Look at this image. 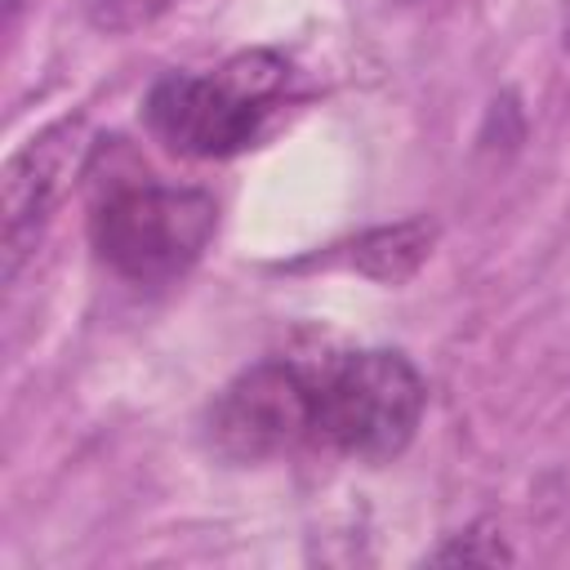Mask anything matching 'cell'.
<instances>
[{
	"label": "cell",
	"mask_w": 570,
	"mask_h": 570,
	"mask_svg": "<svg viewBox=\"0 0 570 570\" xmlns=\"http://www.w3.org/2000/svg\"><path fill=\"white\" fill-rule=\"evenodd\" d=\"M307 370L312 445L356 463H387L414 441L428 387L401 352H338Z\"/></svg>",
	"instance_id": "2"
},
{
	"label": "cell",
	"mask_w": 570,
	"mask_h": 570,
	"mask_svg": "<svg viewBox=\"0 0 570 570\" xmlns=\"http://www.w3.org/2000/svg\"><path fill=\"white\" fill-rule=\"evenodd\" d=\"M9 4H18V0H9Z\"/></svg>",
	"instance_id": "10"
},
{
	"label": "cell",
	"mask_w": 570,
	"mask_h": 570,
	"mask_svg": "<svg viewBox=\"0 0 570 570\" xmlns=\"http://www.w3.org/2000/svg\"><path fill=\"white\" fill-rule=\"evenodd\" d=\"M209 445L232 463H258L312 445V370L298 361H258L209 405Z\"/></svg>",
	"instance_id": "4"
},
{
	"label": "cell",
	"mask_w": 570,
	"mask_h": 570,
	"mask_svg": "<svg viewBox=\"0 0 570 570\" xmlns=\"http://www.w3.org/2000/svg\"><path fill=\"white\" fill-rule=\"evenodd\" d=\"M566 49H570V13H566Z\"/></svg>",
	"instance_id": "9"
},
{
	"label": "cell",
	"mask_w": 570,
	"mask_h": 570,
	"mask_svg": "<svg viewBox=\"0 0 570 570\" xmlns=\"http://www.w3.org/2000/svg\"><path fill=\"white\" fill-rule=\"evenodd\" d=\"M432 245H436L432 218H401V223H387V227L356 236L347 245V263H352V272H361L379 285H401L428 263Z\"/></svg>",
	"instance_id": "6"
},
{
	"label": "cell",
	"mask_w": 570,
	"mask_h": 570,
	"mask_svg": "<svg viewBox=\"0 0 570 570\" xmlns=\"http://www.w3.org/2000/svg\"><path fill=\"white\" fill-rule=\"evenodd\" d=\"M289 67L272 49L227 58L209 76L169 71L147 89L142 120L156 142L191 160H223L258 142Z\"/></svg>",
	"instance_id": "1"
},
{
	"label": "cell",
	"mask_w": 570,
	"mask_h": 570,
	"mask_svg": "<svg viewBox=\"0 0 570 570\" xmlns=\"http://www.w3.org/2000/svg\"><path fill=\"white\" fill-rule=\"evenodd\" d=\"M428 561H436V566H459V561H468V566H499V561H512V548L503 543V534H494V525L476 521V525L450 534L436 552H428Z\"/></svg>",
	"instance_id": "7"
},
{
	"label": "cell",
	"mask_w": 570,
	"mask_h": 570,
	"mask_svg": "<svg viewBox=\"0 0 570 570\" xmlns=\"http://www.w3.org/2000/svg\"><path fill=\"white\" fill-rule=\"evenodd\" d=\"M218 205L200 187H169L151 178L116 183L94 200L89 245L134 285L178 281L214 240Z\"/></svg>",
	"instance_id": "3"
},
{
	"label": "cell",
	"mask_w": 570,
	"mask_h": 570,
	"mask_svg": "<svg viewBox=\"0 0 570 570\" xmlns=\"http://www.w3.org/2000/svg\"><path fill=\"white\" fill-rule=\"evenodd\" d=\"M178 0H85V18L102 36H129L138 27H151Z\"/></svg>",
	"instance_id": "8"
},
{
	"label": "cell",
	"mask_w": 570,
	"mask_h": 570,
	"mask_svg": "<svg viewBox=\"0 0 570 570\" xmlns=\"http://www.w3.org/2000/svg\"><path fill=\"white\" fill-rule=\"evenodd\" d=\"M89 151L85 138V120L80 116H62L45 129H36L9 160L0 174V258H4V281L18 276V267L36 254L58 200L67 196L80 160Z\"/></svg>",
	"instance_id": "5"
}]
</instances>
